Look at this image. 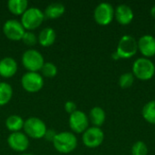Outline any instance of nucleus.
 <instances>
[{
	"label": "nucleus",
	"instance_id": "1",
	"mask_svg": "<svg viewBox=\"0 0 155 155\" xmlns=\"http://www.w3.org/2000/svg\"><path fill=\"white\" fill-rule=\"evenodd\" d=\"M52 143L54 149L64 154L72 153L77 147V138L71 132L58 133Z\"/></svg>",
	"mask_w": 155,
	"mask_h": 155
},
{
	"label": "nucleus",
	"instance_id": "2",
	"mask_svg": "<svg viewBox=\"0 0 155 155\" xmlns=\"http://www.w3.org/2000/svg\"><path fill=\"white\" fill-rule=\"evenodd\" d=\"M132 73L134 77L142 81L150 80L153 77L155 74L154 63L146 57L137 58L133 64Z\"/></svg>",
	"mask_w": 155,
	"mask_h": 155
},
{
	"label": "nucleus",
	"instance_id": "3",
	"mask_svg": "<svg viewBox=\"0 0 155 155\" xmlns=\"http://www.w3.org/2000/svg\"><path fill=\"white\" fill-rule=\"evenodd\" d=\"M45 19L44 12L35 6L28 7L21 15V24L25 31H33L39 27Z\"/></svg>",
	"mask_w": 155,
	"mask_h": 155
},
{
	"label": "nucleus",
	"instance_id": "4",
	"mask_svg": "<svg viewBox=\"0 0 155 155\" xmlns=\"http://www.w3.org/2000/svg\"><path fill=\"white\" fill-rule=\"evenodd\" d=\"M138 51V43L134 36L131 35H123L117 45L116 53L120 56V58H131L133 57Z\"/></svg>",
	"mask_w": 155,
	"mask_h": 155
},
{
	"label": "nucleus",
	"instance_id": "5",
	"mask_svg": "<svg viewBox=\"0 0 155 155\" xmlns=\"http://www.w3.org/2000/svg\"><path fill=\"white\" fill-rule=\"evenodd\" d=\"M22 64L28 72L41 71L45 60L43 54L35 49H28L22 55Z\"/></svg>",
	"mask_w": 155,
	"mask_h": 155
},
{
	"label": "nucleus",
	"instance_id": "6",
	"mask_svg": "<svg viewBox=\"0 0 155 155\" xmlns=\"http://www.w3.org/2000/svg\"><path fill=\"white\" fill-rule=\"evenodd\" d=\"M23 129L27 137L37 140L44 138L47 130L45 122L37 117H30L26 119Z\"/></svg>",
	"mask_w": 155,
	"mask_h": 155
},
{
	"label": "nucleus",
	"instance_id": "7",
	"mask_svg": "<svg viewBox=\"0 0 155 155\" xmlns=\"http://www.w3.org/2000/svg\"><path fill=\"white\" fill-rule=\"evenodd\" d=\"M94 18L100 25H107L111 24L114 18V7L107 2L100 3L94 11Z\"/></svg>",
	"mask_w": 155,
	"mask_h": 155
},
{
	"label": "nucleus",
	"instance_id": "8",
	"mask_svg": "<svg viewBox=\"0 0 155 155\" xmlns=\"http://www.w3.org/2000/svg\"><path fill=\"white\" fill-rule=\"evenodd\" d=\"M104 140V134L100 127H88L84 133L82 141L83 143L88 148L99 147Z\"/></svg>",
	"mask_w": 155,
	"mask_h": 155
},
{
	"label": "nucleus",
	"instance_id": "9",
	"mask_svg": "<svg viewBox=\"0 0 155 155\" xmlns=\"http://www.w3.org/2000/svg\"><path fill=\"white\" fill-rule=\"evenodd\" d=\"M22 87L28 93H37L44 86L43 75L39 73L27 72L21 79Z\"/></svg>",
	"mask_w": 155,
	"mask_h": 155
},
{
	"label": "nucleus",
	"instance_id": "10",
	"mask_svg": "<svg viewBox=\"0 0 155 155\" xmlns=\"http://www.w3.org/2000/svg\"><path fill=\"white\" fill-rule=\"evenodd\" d=\"M25 29L22 25L21 22L15 19H9L3 25V33L5 37L11 41L22 40Z\"/></svg>",
	"mask_w": 155,
	"mask_h": 155
},
{
	"label": "nucleus",
	"instance_id": "11",
	"mask_svg": "<svg viewBox=\"0 0 155 155\" xmlns=\"http://www.w3.org/2000/svg\"><path fill=\"white\" fill-rule=\"evenodd\" d=\"M70 129L76 134H83L89 126V118L85 113L76 110L69 116Z\"/></svg>",
	"mask_w": 155,
	"mask_h": 155
},
{
	"label": "nucleus",
	"instance_id": "12",
	"mask_svg": "<svg viewBox=\"0 0 155 155\" xmlns=\"http://www.w3.org/2000/svg\"><path fill=\"white\" fill-rule=\"evenodd\" d=\"M9 147L17 153H24L29 147V139L27 135L22 132L11 133L7 138Z\"/></svg>",
	"mask_w": 155,
	"mask_h": 155
},
{
	"label": "nucleus",
	"instance_id": "13",
	"mask_svg": "<svg viewBox=\"0 0 155 155\" xmlns=\"http://www.w3.org/2000/svg\"><path fill=\"white\" fill-rule=\"evenodd\" d=\"M138 43V50L143 57L149 58L155 55V37L152 35H142Z\"/></svg>",
	"mask_w": 155,
	"mask_h": 155
},
{
	"label": "nucleus",
	"instance_id": "14",
	"mask_svg": "<svg viewBox=\"0 0 155 155\" xmlns=\"http://www.w3.org/2000/svg\"><path fill=\"white\" fill-rule=\"evenodd\" d=\"M134 17L132 7L126 4L118 5L114 8V18L121 25H129Z\"/></svg>",
	"mask_w": 155,
	"mask_h": 155
},
{
	"label": "nucleus",
	"instance_id": "15",
	"mask_svg": "<svg viewBox=\"0 0 155 155\" xmlns=\"http://www.w3.org/2000/svg\"><path fill=\"white\" fill-rule=\"evenodd\" d=\"M17 72V63L12 57H4L0 60V76L10 78Z\"/></svg>",
	"mask_w": 155,
	"mask_h": 155
},
{
	"label": "nucleus",
	"instance_id": "16",
	"mask_svg": "<svg viewBox=\"0 0 155 155\" xmlns=\"http://www.w3.org/2000/svg\"><path fill=\"white\" fill-rule=\"evenodd\" d=\"M38 43L44 46V47H48L54 45L56 39V33L52 27H45L41 32L39 33L38 36Z\"/></svg>",
	"mask_w": 155,
	"mask_h": 155
},
{
	"label": "nucleus",
	"instance_id": "17",
	"mask_svg": "<svg viewBox=\"0 0 155 155\" xmlns=\"http://www.w3.org/2000/svg\"><path fill=\"white\" fill-rule=\"evenodd\" d=\"M89 121L94 124L95 127H101L106 118V114L104 110L100 106H94L91 109L89 113Z\"/></svg>",
	"mask_w": 155,
	"mask_h": 155
},
{
	"label": "nucleus",
	"instance_id": "18",
	"mask_svg": "<svg viewBox=\"0 0 155 155\" xmlns=\"http://www.w3.org/2000/svg\"><path fill=\"white\" fill-rule=\"evenodd\" d=\"M65 6L62 3H52L48 5L45 10V16L50 19H56L64 15Z\"/></svg>",
	"mask_w": 155,
	"mask_h": 155
},
{
	"label": "nucleus",
	"instance_id": "19",
	"mask_svg": "<svg viewBox=\"0 0 155 155\" xmlns=\"http://www.w3.org/2000/svg\"><path fill=\"white\" fill-rule=\"evenodd\" d=\"M7 8L13 15H22L28 8V2L26 0H9Z\"/></svg>",
	"mask_w": 155,
	"mask_h": 155
},
{
	"label": "nucleus",
	"instance_id": "20",
	"mask_svg": "<svg viewBox=\"0 0 155 155\" xmlns=\"http://www.w3.org/2000/svg\"><path fill=\"white\" fill-rule=\"evenodd\" d=\"M24 119L16 114H12L5 120V126L11 133L20 132L24 128Z\"/></svg>",
	"mask_w": 155,
	"mask_h": 155
},
{
	"label": "nucleus",
	"instance_id": "21",
	"mask_svg": "<svg viewBox=\"0 0 155 155\" xmlns=\"http://www.w3.org/2000/svg\"><path fill=\"white\" fill-rule=\"evenodd\" d=\"M12 96H13L12 86L5 82H0V106L8 104L12 99Z\"/></svg>",
	"mask_w": 155,
	"mask_h": 155
},
{
	"label": "nucleus",
	"instance_id": "22",
	"mask_svg": "<svg viewBox=\"0 0 155 155\" xmlns=\"http://www.w3.org/2000/svg\"><path fill=\"white\" fill-rule=\"evenodd\" d=\"M142 115L146 122L155 124V100H152L143 105L142 109Z\"/></svg>",
	"mask_w": 155,
	"mask_h": 155
},
{
	"label": "nucleus",
	"instance_id": "23",
	"mask_svg": "<svg viewBox=\"0 0 155 155\" xmlns=\"http://www.w3.org/2000/svg\"><path fill=\"white\" fill-rule=\"evenodd\" d=\"M134 75L133 74L132 72H127V73H124L118 80V84L120 85V87H122L123 89L125 88H129L133 85V84L134 83Z\"/></svg>",
	"mask_w": 155,
	"mask_h": 155
},
{
	"label": "nucleus",
	"instance_id": "24",
	"mask_svg": "<svg viewBox=\"0 0 155 155\" xmlns=\"http://www.w3.org/2000/svg\"><path fill=\"white\" fill-rule=\"evenodd\" d=\"M131 153L132 155H148L149 149L144 142L138 141L133 144Z\"/></svg>",
	"mask_w": 155,
	"mask_h": 155
},
{
	"label": "nucleus",
	"instance_id": "25",
	"mask_svg": "<svg viewBox=\"0 0 155 155\" xmlns=\"http://www.w3.org/2000/svg\"><path fill=\"white\" fill-rule=\"evenodd\" d=\"M42 75L47 77V78H52L54 77L57 74V67L54 64L47 62L45 63L42 69H41Z\"/></svg>",
	"mask_w": 155,
	"mask_h": 155
},
{
	"label": "nucleus",
	"instance_id": "26",
	"mask_svg": "<svg viewBox=\"0 0 155 155\" xmlns=\"http://www.w3.org/2000/svg\"><path fill=\"white\" fill-rule=\"evenodd\" d=\"M22 41L26 45L34 46L38 42V39H37V36L35 35V34L33 33L32 31H25L23 35Z\"/></svg>",
	"mask_w": 155,
	"mask_h": 155
},
{
	"label": "nucleus",
	"instance_id": "27",
	"mask_svg": "<svg viewBox=\"0 0 155 155\" xmlns=\"http://www.w3.org/2000/svg\"><path fill=\"white\" fill-rule=\"evenodd\" d=\"M64 110H65L66 113H68L69 114H71L74 113L77 110V105L73 101H67L64 104Z\"/></svg>",
	"mask_w": 155,
	"mask_h": 155
},
{
	"label": "nucleus",
	"instance_id": "28",
	"mask_svg": "<svg viewBox=\"0 0 155 155\" xmlns=\"http://www.w3.org/2000/svg\"><path fill=\"white\" fill-rule=\"evenodd\" d=\"M56 134H57V133H56L54 130H53V129H47L44 138H45L46 141H48V142H53L54 139L55 138Z\"/></svg>",
	"mask_w": 155,
	"mask_h": 155
},
{
	"label": "nucleus",
	"instance_id": "29",
	"mask_svg": "<svg viewBox=\"0 0 155 155\" xmlns=\"http://www.w3.org/2000/svg\"><path fill=\"white\" fill-rule=\"evenodd\" d=\"M112 58H113L114 60H118V59H120V56H119L118 54L114 51V52L112 54Z\"/></svg>",
	"mask_w": 155,
	"mask_h": 155
},
{
	"label": "nucleus",
	"instance_id": "30",
	"mask_svg": "<svg viewBox=\"0 0 155 155\" xmlns=\"http://www.w3.org/2000/svg\"><path fill=\"white\" fill-rule=\"evenodd\" d=\"M151 15H152V16L155 19V5H153L152 6V8H151Z\"/></svg>",
	"mask_w": 155,
	"mask_h": 155
},
{
	"label": "nucleus",
	"instance_id": "31",
	"mask_svg": "<svg viewBox=\"0 0 155 155\" xmlns=\"http://www.w3.org/2000/svg\"><path fill=\"white\" fill-rule=\"evenodd\" d=\"M19 155H34V154H31V153H22V154H19Z\"/></svg>",
	"mask_w": 155,
	"mask_h": 155
},
{
	"label": "nucleus",
	"instance_id": "32",
	"mask_svg": "<svg viewBox=\"0 0 155 155\" xmlns=\"http://www.w3.org/2000/svg\"><path fill=\"white\" fill-rule=\"evenodd\" d=\"M154 30H155V25H154Z\"/></svg>",
	"mask_w": 155,
	"mask_h": 155
}]
</instances>
